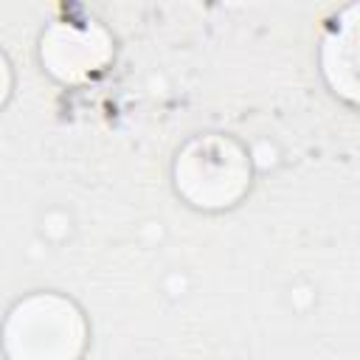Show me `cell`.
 <instances>
[{
	"label": "cell",
	"mask_w": 360,
	"mask_h": 360,
	"mask_svg": "<svg viewBox=\"0 0 360 360\" xmlns=\"http://www.w3.org/2000/svg\"><path fill=\"white\" fill-rule=\"evenodd\" d=\"M42 62L62 82H79L110 59V39L98 25L56 22L42 37Z\"/></svg>",
	"instance_id": "cell-3"
},
{
	"label": "cell",
	"mask_w": 360,
	"mask_h": 360,
	"mask_svg": "<svg viewBox=\"0 0 360 360\" xmlns=\"http://www.w3.org/2000/svg\"><path fill=\"white\" fill-rule=\"evenodd\" d=\"M174 186L197 208H228L250 186L248 155L225 135L191 138L177 152Z\"/></svg>",
	"instance_id": "cell-2"
},
{
	"label": "cell",
	"mask_w": 360,
	"mask_h": 360,
	"mask_svg": "<svg viewBox=\"0 0 360 360\" xmlns=\"http://www.w3.org/2000/svg\"><path fill=\"white\" fill-rule=\"evenodd\" d=\"M87 346L82 309L56 292H34L14 304L3 323L8 360H79Z\"/></svg>",
	"instance_id": "cell-1"
},
{
	"label": "cell",
	"mask_w": 360,
	"mask_h": 360,
	"mask_svg": "<svg viewBox=\"0 0 360 360\" xmlns=\"http://www.w3.org/2000/svg\"><path fill=\"white\" fill-rule=\"evenodd\" d=\"M8 93H11V70H8V62H6V56L0 53V107L6 104Z\"/></svg>",
	"instance_id": "cell-4"
}]
</instances>
